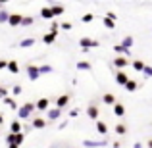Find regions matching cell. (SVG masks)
I'll return each instance as SVG.
<instances>
[{
	"label": "cell",
	"instance_id": "43",
	"mask_svg": "<svg viewBox=\"0 0 152 148\" xmlns=\"http://www.w3.org/2000/svg\"><path fill=\"white\" fill-rule=\"evenodd\" d=\"M112 146H114V148H121V142H119V141H114V142H112Z\"/></svg>",
	"mask_w": 152,
	"mask_h": 148
},
{
	"label": "cell",
	"instance_id": "12",
	"mask_svg": "<svg viewBox=\"0 0 152 148\" xmlns=\"http://www.w3.org/2000/svg\"><path fill=\"white\" fill-rule=\"evenodd\" d=\"M46 123L48 121H46L45 117H33L31 119V127H33V129H45Z\"/></svg>",
	"mask_w": 152,
	"mask_h": 148
},
{
	"label": "cell",
	"instance_id": "31",
	"mask_svg": "<svg viewBox=\"0 0 152 148\" xmlns=\"http://www.w3.org/2000/svg\"><path fill=\"white\" fill-rule=\"evenodd\" d=\"M114 131H115V133L119 135V137H121V135H125V133H127V127L123 125V123H118V125L114 127Z\"/></svg>",
	"mask_w": 152,
	"mask_h": 148
},
{
	"label": "cell",
	"instance_id": "3",
	"mask_svg": "<svg viewBox=\"0 0 152 148\" xmlns=\"http://www.w3.org/2000/svg\"><path fill=\"white\" fill-rule=\"evenodd\" d=\"M112 66H114L118 71H123L127 66H129V58H125V56H115V58L112 60Z\"/></svg>",
	"mask_w": 152,
	"mask_h": 148
},
{
	"label": "cell",
	"instance_id": "39",
	"mask_svg": "<svg viewBox=\"0 0 152 148\" xmlns=\"http://www.w3.org/2000/svg\"><path fill=\"white\" fill-rule=\"evenodd\" d=\"M14 141H15V135L14 133H8L6 135V142H8V144H14Z\"/></svg>",
	"mask_w": 152,
	"mask_h": 148
},
{
	"label": "cell",
	"instance_id": "13",
	"mask_svg": "<svg viewBox=\"0 0 152 148\" xmlns=\"http://www.w3.org/2000/svg\"><path fill=\"white\" fill-rule=\"evenodd\" d=\"M10 133H14V135L23 133V127H21V121H19V119H14V121L10 123Z\"/></svg>",
	"mask_w": 152,
	"mask_h": 148
},
{
	"label": "cell",
	"instance_id": "14",
	"mask_svg": "<svg viewBox=\"0 0 152 148\" xmlns=\"http://www.w3.org/2000/svg\"><path fill=\"white\" fill-rule=\"evenodd\" d=\"M102 102L106 104V106H112V108H114V104L118 102V98H115V94H112V93H104Z\"/></svg>",
	"mask_w": 152,
	"mask_h": 148
},
{
	"label": "cell",
	"instance_id": "20",
	"mask_svg": "<svg viewBox=\"0 0 152 148\" xmlns=\"http://www.w3.org/2000/svg\"><path fill=\"white\" fill-rule=\"evenodd\" d=\"M50 10H52V15L58 17V15H62L64 12H66V8H64L62 4H54V6H50Z\"/></svg>",
	"mask_w": 152,
	"mask_h": 148
},
{
	"label": "cell",
	"instance_id": "41",
	"mask_svg": "<svg viewBox=\"0 0 152 148\" xmlns=\"http://www.w3.org/2000/svg\"><path fill=\"white\" fill-rule=\"evenodd\" d=\"M79 115V108H73V110L69 112V117H77Z\"/></svg>",
	"mask_w": 152,
	"mask_h": 148
},
{
	"label": "cell",
	"instance_id": "16",
	"mask_svg": "<svg viewBox=\"0 0 152 148\" xmlns=\"http://www.w3.org/2000/svg\"><path fill=\"white\" fill-rule=\"evenodd\" d=\"M75 67H77L79 71H91V69H93V63L85 62V60H79V62L75 63Z\"/></svg>",
	"mask_w": 152,
	"mask_h": 148
},
{
	"label": "cell",
	"instance_id": "37",
	"mask_svg": "<svg viewBox=\"0 0 152 148\" xmlns=\"http://www.w3.org/2000/svg\"><path fill=\"white\" fill-rule=\"evenodd\" d=\"M58 31H60V23H52V25H50V31H48V33H54V35H58Z\"/></svg>",
	"mask_w": 152,
	"mask_h": 148
},
{
	"label": "cell",
	"instance_id": "26",
	"mask_svg": "<svg viewBox=\"0 0 152 148\" xmlns=\"http://www.w3.org/2000/svg\"><path fill=\"white\" fill-rule=\"evenodd\" d=\"M56 37H58V35H54V33H46V35H42V42H45V44H52V42L56 41Z\"/></svg>",
	"mask_w": 152,
	"mask_h": 148
},
{
	"label": "cell",
	"instance_id": "9",
	"mask_svg": "<svg viewBox=\"0 0 152 148\" xmlns=\"http://www.w3.org/2000/svg\"><path fill=\"white\" fill-rule=\"evenodd\" d=\"M69 100H71V96L69 94H62V96H58L56 98V108H60V110H64V108L67 106V104H69Z\"/></svg>",
	"mask_w": 152,
	"mask_h": 148
},
{
	"label": "cell",
	"instance_id": "22",
	"mask_svg": "<svg viewBox=\"0 0 152 148\" xmlns=\"http://www.w3.org/2000/svg\"><path fill=\"white\" fill-rule=\"evenodd\" d=\"M8 71H10V73H19V63L15 62V60H10V62H8V67H6Z\"/></svg>",
	"mask_w": 152,
	"mask_h": 148
},
{
	"label": "cell",
	"instance_id": "4",
	"mask_svg": "<svg viewBox=\"0 0 152 148\" xmlns=\"http://www.w3.org/2000/svg\"><path fill=\"white\" fill-rule=\"evenodd\" d=\"M98 115H100L98 104H96V102H91L89 106H87V117H89V119H94V121H98Z\"/></svg>",
	"mask_w": 152,
	"mask_h": 148
},
{
	"label": "cell",
	"instance_id": "7",
	"mask_svg": "<svg viewBox=\"0 0 152 148\" xmlns=\"http://www.w3.org/2000/svg\"><path fill=\"white\" fill-rule=\"evenodd\" d=\"M46 117L50 119V121H58L60 117H62V110H60V108H50L48 112H46Z\"/></svg>",
	"mask_w": 152,
	"mask_h": 148
},
{
	"label": "cell",
	"instance_id": "11",
	"mask_svg": "<svg viewBox=\"0 0 152 148\" xmlns=\"http://www.w3.org/2000/svg\"><path fill=\"white\" fill-rule=\"evenodd\" d=\"M127 81H129V77H127L125 71H115V83H118L119 87H125Z\"/></svg>",
	"mask_w": 152,
	"mask_h": 148
},
{
	"label": "cell",
	"instance_id": "5",
	"mask_svg": "<svg viewBox=\"0 0 152 148\" xmlns=\"http://www.w3.org/2000/svg\"><path fill=\"white\" fill-rule=\"evenodd\" d=\"M108 144L106 139H100V141H93V139H85L83 141V146L85 148H104Z\"/></svg>",
	"mask_w": 152,
	"mask_h": 148
},
{
	"label": "cell",
	"instance_id": "1",
	"mask_svg": "<svg viewBox=\"0 0 152 148\" xmlns=\"http://www.w3.org/2000/svg\"><path fill=\"white\" fill-rule=\"evenodd\" d=\"M37 110V106H35V102H25L23 106L18 108V119L21 121V119H33V112Z\"/></svg>",
	"mask_w": 152,
	"mask_h": 148
},
{
	"label": "cell",
	"instance_id": "19",
	"mask_svg": "<svg viewBox=\"0 0 152 148\" xmlns=\"http://www.w3.org/2000/svg\"><path fill=\"white\" fill-rule=\"evenodd\" d=\"M114 52H115V54H119V56H125V58H127V56H131V50L123 48L119 42H118V44H114Z\"/></svg>",
	"mask_w": 152,
	"mask_h": 148
},
{
	"label": "cell",
	"instance_id": "34",
	"mask_svg": "<svg viewBox=\"0 0 152 148\" xmlns=\"http://www.w3.org/2000/svg\"><path fill=\"white\" fill-rule=\"evenodd\" d=\"M23 141H25V133H19V135H15V141H14V144L21 146V144H23Z\"/></svg>",
	"mask_w": 152,
	"mask_h": 148
},
{
	"label": "cell",
	"instance_id": "29",
	"mask_svg": "<svg viewBox=\"0 0 152 148\" xmlns=\"http://www.w3.org/2000/svg\"><path fill=\"white\" fill-rule=\"evenodd\" d=\"M102 23H104V27H106V29H115V21L114 19H110V17H102Z\"/></svg>",
	"mask_w": 152,
	"mask_h": 148
},
{
	"label": "cell",
	"instance_id": "40",
	"mask_svg": "<svg viewBox=\"0 0 152 148\" xmlns=\"http://www.w3.org/2000/svg\"><path fill=\"white\" fill-rule=\"evenodd\" d=\"M104 17H110V19H114V21H115V19H118V15H115L114 12H106V14H104Z\"/></svg>",
	"mask_w": 152,
	"mask_h": 148
},
{
	"label": "cell",
	"instance_id": "44",
	"mask_svg": "<svg viewBox=\"0 0 152 148\" xmlns=\"http://www.w3.org/2000/svg\"><path fill=\"white\" fill-rule=\"evenodd\" d=\"M66 125H67V119H64V121L60 123V129H66Z\"/></svg>",
	"mask_w": 152,
	"mask_h": 148
},
{
	"label": "cell",
	"instance_id": "17",
	"mask_svg": "<svg viewBox=\"0 0 152 148\" xmlns=\"http://www.w3.org/2000/svg\"><path fill=\"white\" fill-rule=\"evenodd\" d=\"M96 133H98V135H102V137L106 139V133H108V125H106L104 121H100V119L96 121Z\"/></svg>",
	"mask_w": 152,
	"mask_h": 148
},
{
	"label": "cell",
	"instance_id": "30",
	"mask_svg": "<svg viewBox=\"0 0 152 148\" xmlns=\"http://www.w3.org/2000/svg\"><path fill=\"white\" fill-rule=\"evenodd\" d=\"M8 19H10V12L4 8V10H0V23H8Z\"/></svg>",
	"mask_w": 152,
	"mask_h": 148
},
{
	"label": "cell",
	"instance_id": "21",
	"mask_svg": "<svg viewBox=\"0 0 152 148\" xmlns=\"http://www.w3.org/2000/svg\"><path fill=\"white\" fill-rule=\"evenodd\" d=\"M35 44V39L33 37H27V39H23V41H19V48H31V46Z\"/></svg>",
	"mask_w": 152,
	"mask_h": 148
},
{
	"label": "cell",
	"instance_id": "15",
	"mask_svg": "<svg viewBox=\"0 0 152 148\" xmlns=\"http://www.w3.org/2000/svg\"><path fill=\"white\" fill-rule=\"evenodd\" d=\"M119 44H121L123 48L131 50V48H133V44H135V39L131 37V35H127V37H123V39H121V42H119Z\"/></svg>",
	"mask_w": 152,
	"mask_h": 148
},
{
	"label": "cell",
	"instance_id": "38",
	"mask_svg": "<svg viewBox=\"0 0 152 148\" xmlns=\"http://www.w3.org/2000/svg\"><path fill=\"white\" fill-rule=\"evenodd\" d=\"M142 75H145V77H152V66H145V69H142Z\"/></svg>",
	"mask_w": 152,
	"mask_h": 148
},
{
	"label": "cell",
	"instance_id": "25",
	"mask_svg": "<svg viewBox=\"0 0 152 148\" xmlns=\"http://www.w3.org/2000/svg\"><path fill=\"white\" fill-rule=\"evenodd\" d=\"M41 17L42 19H54V15H52V10L48 6L46 8H41Z\"/></svg>",
	"mask_w": 152,
	"mask_h": 148
},
{
	"label": "cell",
	"instance_id": "48",
	"mask_svg": "<svg viewBox=\"0 0 152 148\" xmlns=\"http://www.w3.org/2000/svg\"><path fill=\"white\" fill-rule=\"evenodd\" d=\"M148 148H152V139H150V141H148Z\"/></svg>",
	"mask_w": 152,
	"mask_h": 148
},
{
	"label": "cell",
	"instance_id": "28",
	"mask_svg": "<svg viewBox=\"0 0 152 148\" xmlns=\"http://www.w3.org/2000/svg\"><path fill=\"white\" fill-rule=\"evenodd\" d=\"M33 23H35V17H33V15H23L21 27H29V25H33Z\"/></svg>",
	"mask_w": 152,
	"mask_h": 148
},
{
	"label": "cell",
	"instance_id": "47",
	"mask_svg": "<svg viewBox=\"0 0 152 148\" xmlns=\"http://www.w3.org/2000/svg\"><path fill=\"white\" fill-rule=\"evenodd\" d=\"M2 123H4V115L0 114V125H2Z\"/></svg>",
	"mask_w": 152,
	"mask_h": 148
},
{
	"label": "cell",
	"instance_id": "36",
	"mask_svg": "<svg viewBox=\"0 0 152 148\" xmlns=\"http://www.w3.org/2000/svg\"><path fill=\"white\" fill-rule=\"evenodd\" d=\"M21 93H23L21 85H14V89H12V94H14V96H19Z\"/></svg>",
	"mask_w": 152,
	"mask_h": 148
},
{
	"label": "cell",
	"instance_id": "49",
	"mask_svg": "<svg viewBox=\"0 0 152 148\" xmlns=\"http://www.w3.org/2000/svg\"><path fill=\"white\" fill-rule=\"evenodd\" d=\"M0 10H4V2H0Z\"/></svg>",
	"mask_w": 152,
	"mask_h": 148
},
{
	"label": "cell",
	"instance_id": "33",
	"mask_svg": "<svg viewBox=\"0 0 152 148\" xmlns=\"http://www.w3.org/2000/svg\"><path fill=\"white\" fill-rule=\"evenodd\" d=\"M93 19H94V14H91V12H89V14H83V15H81V21H83V23H91Z\"/></svg>",
	"mask_w": 152,
	"mask_h": 148
},
{
	"label": "cell",
	"instance_id": "46",
	"mask_svg": "<svg viewBox=\"0 0 152 148\" xmlns=\"http://www.w3.org/2000/svg\"><path fill=\"white\" fill-rule=\"evenodd\" d=\"M8 148H19L18 144H8Z\"/></svg>",
	"mask_w": 152,
	"mask_h": 148
},
{
	"label": "cell",
	"instance_id": "6",
	"mask_svg": "<svg viewBox=\"0 0 152 148\" xmlns=\"http://www.w3.org/2000/svg\"><path fill=\"white\" fill-rule=\"evenodd\" d=\"M39 77H41L39 66H33V63H29V66H27V79H29V81H37Z\"/></svg>",
	"mask_w": 152,
	"mask_h": 148
},
{
	"label": "cell",
	"instance_id": "42",
	"mask_svg": "<svg viewBox=\"0 0 152 148\" xmlns=\"http://www.w3.org/2000/svg\"><path fill=\"white\" fill-rule=\"evenodd\" d=\"M6 67H8V62L6 60H0V69H6Z\"/></svg>",
	"mask_w": 152,
	"mask_h": 148
},
{
	"label": "cell",
	"instance_id": "23",
	"mask_svg": "<svg viewBox=\"0 0 152 148\" xmlns=\"http://www.w3.org/2000/svg\"><path fill=\"white\" fill-rule=\"evenodd\" d=\"M137 89H139V83L133 81V79H129V81H127V85H125V90H127V93H135Z\"/></svg>",
	"mask_w": 152,
	"mask_h": 148
},
{
	"label": "cell",
	"instance_id": "27",
	"mask_svg": "<svg viewBox=\"0 0 152 148\" xmlns=\"http://www.w3.org/2000/svg\"><path fill=\"white\" fill-rule=\"evenodd\" d=\"M131 66H133V69H135V71H142L146 63H145V62H141V60H133V62H131Z\"/></svg>",
	"mask_w": 152,
	"mask_h": 148
},
{
	"label": "cell",
	"instance_id": "24",
	"mask_svg": "<svg viewBox=\"0 0 152 148\" xmlns=\"http://www.w3.org/2000/svg\"><path fill=\"white\" fill-rule=\"evenodd\" d=\"M39 71H41V75H48L54 71V67L50 66V63H42V66H39Z\"/></svg>",
	"mask_w": 152,
	"mask_h": 148
},
{
	"label": "cell",
	"instance_id": "18",
	"mask_svg": "<svg viewBox=\"0 0 152 148\" xmlns=\"http://www.w3.org/2000/svg\"><path fill=\"white\" fill-rule=\"evenodd\" d=\"M114 114L118 115V117H123V115H125V106H123L121 102H115L114 104Z\"/></svg>",
	"mask_w": 152,
	"mask_h": 148
},
{
	"label": "cell",
	"instance_id": "2",
	"mask_svg": "<svg viewBox=\"0 0 152 148\" xmlns=\"http://www.w3.org/2000/svg\"><path fill=\"white\" fill-rule=\"evenodd\" d=\"M79 46L83 48V52H89V48H98V46H100V41H94V39L83 37V39H79Z\"/></svg>",
	"mask_w": 152,
	"mask_h": 148
},
{
	"label": "cell",
	"instance_id": "35",
	"mask_svg": "<svg viewBox=\"0 0 152 148\" xmlns=\"http://www.w3.org/2000/svg\"><path fill=\"white\" fill-rule=\"evenodd\" d=\"M60 29H64V31H71V29H73V23L64 21V23H60Z\"/></svg>",
	"mask_w": 152,
	"mask_h": 148
},
{
	"label": "cell",
	"instance_id": "45",
	"mask_svg": "<svg viewBox=\"0 0 152 148\" xmlns=\"http://www.w3.org/2000/svg\"><path fill=\"white\" fill-rule=\"evenodd\" d=\"M133 148H142V142H133Z\"/></svg>",
	"mask_w": 152,
	"mask_h": 148
},
{
	"label": "cell",
	"instance_id": "10",
	"mask_svg": "<svg viewBox=\"0 0 152 148\" xmlns=\"http://www.w3.org/2000/svg\"><path fill=\"white\" fill-rule=\"evenodd\" d=\"M21 19H23V15L21 14H10V19H8V25L10 27H18V25H21Z\"/></svg>",
	"mask_w": 152,
	"mask_h": 148
},
{
	"label": "cell",
	"instance_id": "32",
	"mask_svg": "<svg viewBox=\"0 0 152 148\" xmlns=\"http://www.w3.org/2000/svg\"><path fill=\"white\" fill-rule=\"evenodd\" d=\"M4 104H6V106H10L12 110H18V104H15V100L12 98V96H6V98H4Z\"/></svg>",
	"mask_w": 152,
	"mask_h": 148
},
{
	"label": "cell",
	"instance_id": "8",
	"mask_svg": "<svg viewBox=\"0 0 152 148\" xmlns=\"http://www.w3.org/2000/svg\"><path fill=\"white\" fill-rule=\"evenodd\" d=\"M35 106H37L39 112H48L50 110V100L48 98H39L37 102H35Z\"/></svg>",
	"mask_w": 152,
	"mask_h": 148
}]
</instances>
